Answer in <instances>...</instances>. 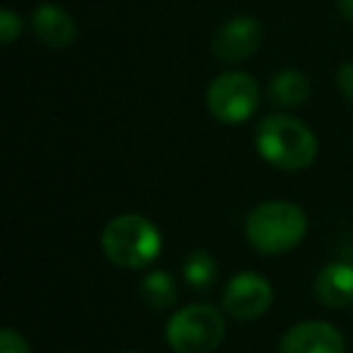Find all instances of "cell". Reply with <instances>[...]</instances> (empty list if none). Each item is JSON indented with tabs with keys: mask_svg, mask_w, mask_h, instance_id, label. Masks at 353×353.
I'll list each match as a JSON object with an SVG mask.
<instances>
[{
	"mask_svg": "<svg viewBox=\"0 0 353 353\" xmlns=\"http://www.w3.org/2000/svg\"><path fill=\"white\" fill-rule=\"evenodd\" d=\"M339 10L353 25V0H339Z\"/></svg>",
	"mask_w": 353,
	"mask_h": 353,
	"instance_id": "17",
	"label": "cell"
},
{
	"mask_svg": "<svg viewBox=\"0 0 353 353\" xmlns=\"http://www.w3.org/2000/svg\"><path fill=\"white\" fill-rule=\"evenodd\" d=\"M208 112L218 119L221 123H242L256 112L259 104V88L256 80L240 70L223 73L208 85L206 92Z\"/></svg>",
	"mask_w": 353,
	"mask_h": 353,
	"instance_id": "5",
	"label": "cell"
},
{
	"mask_svg": "<svg viewBox=\"0 0 353 353\" xmlns=\"http://www.w3.org/2000/svg\"><path fill=\"white\" fill-rule=\"evenodd\" d=\"M0 353H32L25 336L15 329H3L0 332Z\"/></svg>",
	"mask_w": 353,
	"mask_h": 353,
	"instance_id": "15",
	"label": "cell"
},
{
	"mask_svg": "<svg viewBox=\"0 0 353 353\" xmlns=\"http://www.w3.org/2000/svg\"><path fill=\"white\" fill-rule=\"evenodd\" d=\"M141 295L145 300L148 307L152 310H165L176 300V283L167 271L157 269L148 274L141 283Z\"/></svg>",
	"mask_w": 353,
	"mask_h": 353,
	"instance_id": "12",
	"label": "cell"
},
{
	"mask_svg": "<svg viewBox=\"0 0 353 353\" xmlns=\"http://www.w3.org/2000/svg\"><path fill=\"white\" fill-rule=\"evenodd\" d=\"M264 30L254 17H232L213 37V54L228 63H240L256 54Z\"/></svg>",
	"mask_w": 353,
	"mask_h": 353,
	"instance_id": "7",
	"label": "cell"
},
{
	"mask_svg": "<svg viewBox=\"0 0 353 353\" xmlns=\"http://www.w3.org/2000/svg\"><path fill=\"white\" fill-rule=\"evenodd\" d=\"M279 353H346V341L332 324L303 322L283 334Z\"/></svg>",
	"mask_w": 353,
	"mask_h": 353,
	"instance_id": "8",
	"label": "cell"
},
{
	"mask_svg": "<svg viewBox=\"0 0 353 353\" xmlns=\"http://www.w3.org/2000/svg\"><path fill=\"white\" fill-rule=\"evenodd\" d=\"M32 27H34L37 39L49 49H65L78 37V27H75L73 17L59 6L37 8L32 15Z\"/></svg>",
	"mask_w": 353,
	"mask_h": 353,
	"instance_id": "9",
	"label": "cell"
},
{
	"mask_svg": "<svg viewBox=\"0 0 353 353\" xmlns=\"http://www.w3.org/2000/svg\"><path fill=\"white\" fill-rule=\"evenodd\" d=\"M336 85H339V90H341L343 97H346L348 102H353V61L351 63H343L341 68H339Z\"/></svg>",
	"mask_w": 353,
	"mask_h": 353,
	"instance_id": "16",
	"label": "cell"
},
{
	"mask_svg": "<svg viewBox=\"0 0 353 353\" xmlns=\"http://www.w3.org/2000/svg\"><path fill=\"white\" fill-rule=\"evenodd\" d=\"M307 232V218L303 208L290 201L259 203L247 216L245 235L261 254H285L303 242Z\"/></svg>",
	"mask_w": 353,
	"mask_h": 353,
	"instance_id": "2",
	"label": "cell"
},
{
	"mask_svg": "<svg viewBox=\"0 0 353 353\" xmlns=\"http://www.w3.org/2000/svg\"><path fill=\"white\" fill-rule=\"evenodd\" d=\"M256 150L279 170H305L317 157V138L300 119L266 117L256 128Z\"/></svg>",
	"mask_w": 353,
	"mask_h": 353,
	"instance_id": "1",
	"label": "cell"
},
{
	"mask_svg": "<svg viewBox=\"0 0 353 353\" xmlns=\"http://www.w3.org/2000/svg\"><path fill=\"white\" fill-rule=\"evenodd\" d=\"M184 281H187L192 288L196 290H203L216 281L218 276V266H216V259H213L208 252L203 250H196L187 256L184 261Z\"/></svg>",
	"mask_w": 353,
	"mask_h": 353,
	"instance_id": "13",
	"label": "cell"
},
{
	"mask_svg": "<svg viewBox=\"0 0 353 353\" xmlns=\"http://www.w3.org/2000/svg\"><path fill=\"white\" fill-rule=\"evenodd\" d=\"M123 353H131V351H123Z\"/></svg>",
	"mask_w": 353,
	"mask_h": 353,
	"instance_id": "18",
	"label": "cell"
},
{
	"mask_svg": "<svg viewBox=\"0 0 353 353\" xmlns=\"http://www.w3.org/2000/svg\"><path fill=\"white\" fill-rule=\"evenodd\" d=\"M314 295L327 307H348L353 303V266L329 264L314 279Z\"/></svg>",
	"mask_w": 353,
	"mask_h": 353,
	"instance_id": "10",
	"label": "cell"
},
{
	"mask_svg": "<svg viewBox=\"0 0 353 353\" xmlns=\"http://www.w3.org/2000/svg\"><path fill=\"white\" fill-rule=\"evenodd\" d=\"M269 97L276 107L281 109H295L300 104H305V99L310 97V80L305 78L300 70H281L274 75L269 85Z\"/></svg>",
	"mask_w": 353,
	"mask_h": 353,
	"instance_id": "11",
	"label": "cell"
},
{
	"mask_svg": "<svg viewBox=\"0 0 353 353\" xmlns=\"http://www.w3.org/2000/svg\"><path fill=\"white\" fill-rule=\"evenodd\" d=\"M20 32H22V22L15 12L12 10L0 12V39H3V44L15 41L17 37H20Z\"/></svg>",
	"mask_w": 353,
	"mask_h": 353,
	"instance_id": "14",
	"label": "cell"
},
{
	"mask_svg": "<svg viewBox=\"0 0 353 353\" xmlns=\"http://www.w3.org/2000/svg\"><path fill=\"white\" fill-rule=\"evenodd\" d=\"M274 303V288L261 274L242 271L223 290L225 312L235 319H256Z\"/></svg>",
	"mask_w": 353,
	"mask_h": 353,
	"instance_id": "6",
	"label": "cell"
},
{
	"mask_svg": "<svg viewBox=\"0 0 353 353\" xmlns=\"http://www.w3.org/2000/svg\"><path fill=\"white\" fill-rule=\"evenodd\" d=\"M102 250L109 261L123 269H143L152 264L162 250V237L155 223L138 213H123L107 223L102 232Z\"/></svg>",
	"mask_w": 353,
	"mask_h": 353,
	"instance_id": "3",
	"label": "cell"
},
{
	"mask_svg": "<svg viewBox=\"0 0 353 353\" xmlns=\"http://www.w3.org/2000/svg\"><path fill=\"white\" fill-rule=\"evenodd\" d=\"M165 336L176 353H211L225 336V322L211 305H189L167 322Z\"/></svg>",
	"mask_w": 353,
	"mask_h": 353,
	"instance_id": "4",
	"label": "cell"
}]
</instances>
